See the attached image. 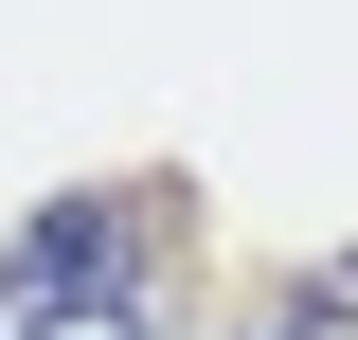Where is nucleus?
I'll use <instances>...</instances> for the list:
<instances>
[{
	"label": "nucleus",
	"instance_id": "nucleus-1",
	"mask_svg": "<svg viewBox=\"0 0 358 340\" xmlns=\"http://www.w3.org/2000/svg\"><path fill=\"white\" fill-rule=\"evenodd\" d=\"M179 287V197L162 179H90V197H36V233L0 251V323L18 340H143Z\"/></svg>",
	"mask_w": 358,
	"mask_h": 340
},
{
	"label": "nucleus",
	"instance_id": "nucleus-2",
	"mask_svg": "<svg viewBox=\"0 0 358 340\" xmlns=\"http://www.w3.org/2000/svg\"><path fill=\"white\" fill-rule=\"evenodd\" d=\"M251 340H358V251H322V269H287Z\"/></svg>",
	"mask_w": 358,
	"mask_h": 340
}]
</instances>
